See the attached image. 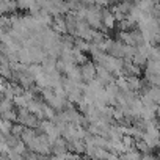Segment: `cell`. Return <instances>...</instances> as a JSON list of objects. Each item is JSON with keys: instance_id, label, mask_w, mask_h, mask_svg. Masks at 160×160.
Listing matches in <instances>:
<instances>
[{"instance_id": "277c9868", "label": "cell", "mask_w": 160, "mask_h": 160, "mask_svg": "<svg viewBox=\"0 0 160 160\" xmlns=\"http://www.w3.org/2000/svg\"><path fill=\"white\" fill-rule=\"evenodd\" d=\"M52 30L58 35H66V25H64V16H53L52 18Z\"/></svg>"}, {"instance_id": "4316f807", "label": "cell", "mask_w": 160, "mask_h": 160, "mask_svg": "<svg viewBox=\"0 0 160 160\" xmlns=\"http://www.w3.org/2000/svg\"><path fill=\"white\" fill-rule=\"evenodd\" d=\"M0 122H2V116H0Z\"/></svg>"}, {"instance_id": "cb8c5ba5", "label": "cell", "mask_w": 160, "mask_h": 160, "mask_svg": "<svg viewBox=\"0 0 160 160\" xmlns=\"http://www.w3.org/2000/svg\"><path fill=\"white\" fill-rule=\"evenodd\" d=\"M16 5H18V8H21V10H30L32 5H33V2H24V0H22V2H18Z\"/></svg>"}, {"instance_id": "e0dca14e", "label": "cell", "mask_w": 160, "mask_h": 160, "mask_svg": "<svg viewBox=\"0 0 160 160\" xmlns=\"http://www.w3.org/2000/svg\"><path fill=\"white\" fill-rule=\"evenodd\" d=\"M148 60H149V61H158V60H160V50H158L157 46H152V47H151Z\"/></svg>"}, {"instance_id": "8fae6325", "label": "cell", "mask_w": 160, "mask_h": 160, "mask_svg": "<svg viewBox=\"0 0 160 160\" xmlns=\"http://www.w3.org/2000/svg\"><path fill=\"white\" fill-rule=\"evenodd\" d=\"M155 105L158 104V101H160V90H158V87H149V90L144 93Z\"/></svg>"}, {"instance_id": "7a4b0ae2", "label": "cell", "mask_w": 160, "mask_h": 160, "mask_svg": "<svg viewBox=\"0 0 160 160\" xmlns=\"http://www.w3.org/2000/svg\"><path fill=\"white\" fill-rule=\"evenodd\" d=\"M96 78L99 80V82H102V85H110V83H115V77L107 71L104 69L102 66H98L96 64Z\"/></svg>"}, {"instance_id": "83f0119b", "label": "cell", "mask_w": 160, "mask_h": 160, "mask_svg": "<svg viewBox=\"0 0 160 160\" xmlns=\"http://www.w3.org/2000/svg\"><path fill=\"white\" fill-rule=\"evenodd\" d=\"M82 160H85V158H82Z\"/></svg>"}, {"instance_id": "7c38bea8", "label": "cell", "mask_w": 160, "mask_h": 160, "mask_svg": "<svg viewBox=\"0 0 160 160\" xmlns=\"http://www.w3.org/2000/svg\"><path fill=\"white\" fill-rule=\"evenodd\" d=\"M135 53H137V47H133V46H124L122 47V58L126 61H132Z\"/></svg>"}, {"instance_id": "7402d4cb", "label": "cell", "mask_w": 160, "mask_h": 160, "mask_svg": "<svg viewBox=\"0 0 160 160\" xmlns=\"http://www.w3.org/2000/svg\"><path fill=\"white\" fill-rule=\"evenodd\" d=\"M19 140H21V138H18V137H14V135H11V133H10V135H7V137H5V144H7L8 148H13Z\"/></svg>"}, {"instance_id": "2e32d148", "label": "cell", "mask_w": 160, "mask_h": 160, "mask_svg": "<svg viewBox=\"0 0 160 160\" xmlns=\"http://www.w3.org/2000/svg\"><path fill=\"white\" fill-rule=\"evenodd\" d=\"M11 127H13V124L11 122H8V121H3L2 119V122H0V133L2 135H10L11 133Z\"/></svg>"}, {"instance_id": "9c48e42d", "label": "cell", "mask_w": 160, "mask_h": 160, "mask_svg": "<svg viewBox=\"0 0 160 160\" xmlns=\"http://www.w3.org/2000/svg\"><path fill=\"white\" fill-rule=\"evenodd\" d=\"M154 3H155V2H152V0H143V2H137L135 7H137L141 13L149 14V13L152 11V8H154Z\"/></svg>"}, {"instance_id": "ac0fdd59", "label": "cell", "mask_w": 160, "mask_h": 160, "mask_svg": "<svg viewBox=\"0 0 160 160\" xmlns=\"http://www.w3.org/2000/svg\"><path fill=\"white\" fill-rule=\"evenodd\" d=\"M11 149H13L14 152H18L19 155H22V157H24V155H25V152H27V146H25V144H24L21 140H19V141H18V143H16V144H14Z\"/></svg>"}, {"instance_id": "5bb4252c", "label": "cell", "mask_w": 160, "mask_h": 160, "mask_svg": "<svg viewBox=\"0 0 160 160\" xmlns=\"http://www.w3.org/2000/svg\"><path fill=\"white\" fill-rule=\"evenodd\" d=\"M0 116H2L3 121H8V122H11V124L18 121V112H14V110H10V112H7V113H2Z\"/></svg>"}, {"instance_id": "30bf717a", "label": "cell", "mask_w": 160, "mask_h": 160, "mask_svg": "<svg viewBox=\"0 0 160 160\" xmlns=\"http://www.w3.org/2000/svg\"><path fill=\"white\" fill-rule=\"evenodd\" d=\"M66 75H68L66 78H69L71 82H74V83H83V82H82V75H80V69H78V66H74Z\"/></svg>"}, {"instance_id": "d6986e66", "label": "cell", "mask_w": 160, "mask_h": 160, "mask_svg": "<svg viewBox=\"0 0 160 160\" xmlns=\"http://www.w3.org/2000/svg\"><path fill=\"white\" fill-rule=\"evenodd\" d=\"M144 80H146V83H148L149 87H158V83H160V75H146Z\"/></svg>"}, {"instance_id": "ba28073f", "label": "cell", "mask_w": 160, "mask_h": 160, "mask_svg": "<svg viewBox=\"0 0 160 160\" xmlns=\"http://www.w3.org/2000/svg\"><path fill=\"white\" fill-rule=\"evenodd\" d=\"M146 75H158L160 74V63L158 61H146Z\"/></svg>"}, {"instance_id": "5b68a950", "label": "cell", "mask_w": 160, "mask_h": 160, "mask_svg": "<svg viewBox=\"0 0 160 160\" xmlns=\"http://www.w3.org/2000/svg\"><path fill=\"white\" fill-rule=\"evenodd\" d=\"M122 47H124V44H122L121 41H113L107 53H108L110 57H113V58L122 60Z\"/></svg>"}, {"instance_id": "ffe728a7", "label": "cell", "mask_w": 160, "mask_h": 160, "mask_svg": "<svg viewBox=\"0 0 160 160\" xmlns=\"http://www.w3.org/2000/svg\"><path fill=\"white\" fill-rule=\"evenodd\" d=\"M27 104H28V102L25 101L24 96H16V98H13V105H16V107H19V108H25Z\"/></svg>"}, {"instance_id": "d4e9b609", "label": "cell", "mask_w": 160, "mask_h": 160, "mask_svg": "<svg viewBox=\"0 0 160 160\" xmlns=\"http://www.w3.org/2000/svg\"><path fill=\"white\" fill-rule=\"evenodd\" d=\"M141 160H158L155 155H152V154H143L141 155Z\"/></svg>"}, {"instance_id": "44dd1931", "label": "cell", "mask_w": 160, "mask_h": 160, "mask_svg": "<svg viewBox=\"0 0 160 160\" xmlns=\"http://www.w3.org/2000/svg\"><path fill=\"white\" fill-rule=\"evenodd\" d=\"M10 88H11V93H13L14 98H16V96H22V93H24L22 87L18 85V83H10Z\"/></svg>"}, {"instance_id": "9a60e30c", "label": "cell", "mask_w": 160, "mask_h": 160, "mask_svg": "<svg viewBox=\"0 0 160 160\" xmlns=\"http://www.w3.org/2000/svg\"><path fill=\"white\" fill-rule=\"evenodd\" d=\"M13 101H8V99H2L0 101V115L2 113H7L10 110H13Z\"/></svg>"}, {"instance_id": "484cf974", "label": "cell", "mask_w": 160, "mask_h": 160, "mask_svg": "<svg viewBox=\"0 0 160 160\" xmlns=\"http://www.w3.org/2000/svg\"><path fill=\"white\" fill-rule=\"evenodd\" d=\"M0 160H10L7 154H0Z\"/></svg>"}, {"instance_id": "52a82bcc", "label": "cell", "mask_w": 160, "mask_h": 160, "mask_svg": "<svg viewBox=\"0 0 160 160\" xmlns=\"http://www.w3.org/2000/svg\"><path fill=\"white\" fill-rule=\"evenodd\" d=\"M16 2H0V16H7V13H16Z\"/></svg>"}, {"instance_id": "603a6c76", "label": "cell", "mask_w": 160, "mask_h": 160, "mask_svg": "<svg viewBox=\"0 0 160 160\" xmlns=\"http://www.w3.org/2000/svg\"><path fill=\"white\" fill-rule=\"evenodd\" d=\"M24 129H25V127H22L21 124H13V127H11V135H14V137L19 138V137L22 135Z\"/></svg>"}, {"instance_id": "6da1fadb", "label": "cell", "mask_w": 160, "mask_h": 160, "mask_svg": "<svg viewBox=\"0 0 160 160\" xmlns=\"http://www.w3.org/2000/svg\"><path fill=\"white\" fill-rule=\"evenodd\" d=\"M78 69H80V75H82V82L83 83H88V82H91V80L96 78V64L93 61H87Z\"/></svg>"}, {"instance_id": "4fadbf2b", "label": "cell", "mask_w": 160, "mask_h": 160, "mask_svg": "<svg viewBox=\"0 0 160 160\" xmlns=\"http://www.w3.org/2000/svg\"><path fill=\"white\" fill-rule=\"evenodd\" d=\"M133 148L143 155V154H151V149L148 148V144L143 141V140H138V141H135L133 143Z\"/></svg>"}, {"instance_id": "3957f363", "label": "cell", "mask_w": 160, "mask_h": 160, "mask_svg": "<svg viewBox=\"0 0 160 160\" xmlns=\"http://www.w3.org/2000/svg\"><path fill=\"white\" fill-rule=\"evenodd\" d=\"M50 151L53 152V155H61V154H66L68 152V143L60 137L57 138L52 144H50Z\"/></svg>"}, {"instance_id": "8992f818", "label": "cell", "mask_w": 160, "mask_h": 160, "mask_svg": "<svg viewBox=\"0 0 160 160\" xmlns=\"http://www.w3.org/2000/svg\"><path fill=\"white\" fill-rule=\"evenodd\" d=\"M102 25H104L105 28H108V30H112V28L115 27V18H113L112 11L107 10V8L102 10Z\"/></svg>"}]
</instances>
